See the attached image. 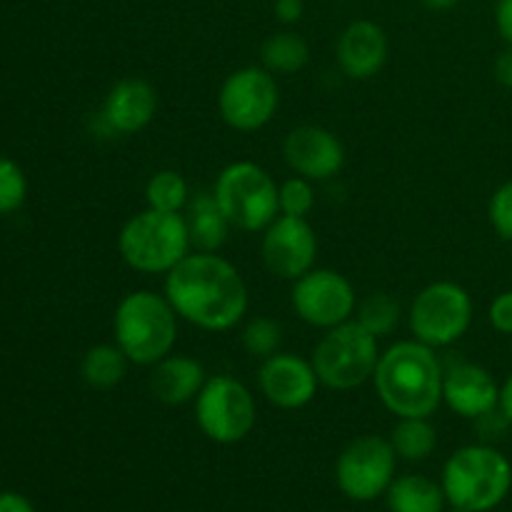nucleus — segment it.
<instances>
[{
    "mask_svg": "<svg viewBox=\"0 0 512 512\" xmlns=\"http://www.w3.org/2000/svg\"><path fill=\"white\" fill-rule=\"evenodd\" d=\"M260 58H263L265 70H270L273 75H293L308 65L310 48L298 33L285 30V33H275L265 40L260 48Z\"/></svg>",
    "mask_w": 512,
    "mask_h": 512,
    "instance_id": "nucleus-24",
    "label": "nucleus"
},
{
    "mask_svg": "<svg viewBox=\"0 0 512 512\" xmlns=\"http://www.w3.org/2000/svg\"><path fill=\"white\" fill-rule=\"evenodd\" d=\"M188 215H185V223H188L190 233V245L200 253H218L225 243H228L230 233V220L225 218V213L220 210L218 200L213 193H198L188 200L185 205Z\"/></svg>",
    "mask_w": 512,
    "mask_h": 512,
    "instance_id": "nucleus-20",
    "label": "nucleus"
},
{
    "mask_svg": "<svg viewBox=\"0 0 512 512\" xmlns=\"http://www.w3.org/2000/svg\"><path fill=\"white\" fill-rule=\"evenodd\" d=\"M388 60V35L373 20H353L338 38V63L348 78L370 80Z\"/></svg>",
    "mask_w": 512,
    "mask_h": 512,
    "instance_id": "nucleus-18",
    "label": "nucleus"
},
{
    "mask_svg": "<svg viewBox=\"0 0 512 512\" xmlns=\"http://www.w3.org/2000/svg\"><path fill=\"white\" fill-rule=\"evenodd\" d=\"M255 398L240 380L213 375L195 398V423L205 438L218 445H235L255 428Z\"/></svg>",
    "mask_w": 512,
    "mask_h": 512,
    "instance_id": "nucleus-9",
    "label": "nucleus"
},
{
    "mask_svg": "<svg viewBox=\"0 0 512 512\" xmlns=\"http://www.w3.org/2000/svg\"><path fill=\"white\" fill-rule=\"evenodd\" d=\"M408 323L415 340L430 348H448L468 333L473 323V298L463 285L450 280L430 283L415 295Z\"/></svg>",
    "mask_w": 512,
    "mask_h": 512,
    "instance_id": "nucleus-8",
    "label": "nucleus"
},
{
    "mask_svg": "<svg viewBox=\"0 0 512 512\" xmlns=\"http://www.w3.org/2000/svg\"><path fill=\"white\" fill-rule=\"evenodd\" d=\"M205 368L190 355H173L153 365L150 393L165 405H185L198 398L205 385Z\"/></svg>",
    "mask_w": 512,
    "mask_h": 512,
    "instance_id": "nucleus-19",
    "label": "nucleus"
},
{
    "mask_svg": "<svg viewBox=\"0 0 512 512\" xmlns=\"http://www.w3.org/2000/svg\"><path fill=\"white\" fill-rule=\"evenodd\" d=\"M318 235L305 218L278 215L265 228L263 263L270 275L280 280H298L315 268Z\"/></svg>",
    "mask_w": 512,
    "mask_h": 512,
    "instance_id": "nucleus-13",
    "label": "nucleus"
},
{
    "mask_svg": "<svg viewBox=\"0 0 512 512\" xmlns=\"http://www.w3.org/2000/svg\"><path fill=\"white\" fill-rule=\"evenodd\" d=\"M500 410H503V415L512 425V373L508 375V380L500 385Z\"/></svg>",
    "mask_w": 512,
    "mask_h": 512,
    "instance_id": "nucleus-36",
    "label": "nucleus"
},
{
    "mask_svg": "<svg viewBox=\"0 0 512 512\" xmlns=\"http://www.w3.org/2000/svg\"><path fill=\"white\" fill-rule=\"evenodd\" d=\"M390 445L398 458L418 463L430 458L438 448V430L433 428L430 418H400L390 433Z\"/></svg>",
    "mask_w": 512,
    "mask_h": 512,
    "instance_id": "nucleus-23",
    "label": "nucleus"
},
{
    "mask_svg": "<svg viewBox=\"0 0 512 512\" xmlns=\"http://www.w3.org/2000/svg\"><path fill=\"white\" fill-rule=\"evenodd\" d=\"M443 400L460 418L478 420L500 408V385L483 365L460 360L445 370Z\"/></svg>",
    "mask_w": 512,
    "mask_h": 512,
    "instance_id": "nucleus-16",
    "label": "nucleus"
},
{
    "mask_svg": "<svg viewBox=\"0 0 512 512\" xmlns=\"http://www.w3.org/2000/svg\"><path fill=\"white\" fill-rule=\"evenodd\" d=\"M280 93L273 73L248 65L225 78L218 95V108L225 123L240 133L265 128L278 113Z\"/></svg>",
    "mask_w": 512,
    "mask_h": 512,
    "instance_id": "nucleus-11",
    "label": "nucleus"
},
{
    "mask_svg": "<svg viewBox=\"0 0 512 512\" xmlns=\"http://www.w3.org/2000/svg\"><path fill=\"white\" fill-rule=\"evenodd\" d=\"M440 485L453 508L490 512L508 498L512 465L493 445H465L448 458Z\"/></svg>",
    "mask_w": 512,
    "mask_h": 512,
    "instance_id": "nucleus-4",
    "label": "nucleus"
},
{
    "mask_svg": "<svg viewBox=\"0 0 512 512\" xmlns=\"http://www.w3.org/2000/svg\"><path fill=\"white\" fill-rule=\"evenodd\" d=\"M185 215L143 210L123 225L118 250L125 265L145 275H168L190 253Z\"/></svg>",
    "mask_w": 512,
    "mask_h": 512,
    "instance_id": "nucleus-5",
    "label": "nucleus"
},
{
    "mask_svg": "<svg viewBox=\"0 0 512 512\" xmlns=\"http://www.w3.org/2000/svg\"><path fill=\"white\" fill-rule=\"evenodd\" d=\"M278 185L258 163L238 160L223 168L213 185V195L233 228L245 233L265 230L280 215Z\"/></svg>",
    "mask_w": 512,
    "mask_h": 512,
    "instance_id": "nucleus-6",
    "label": "nucleus"
},
{
    "mask_svg": "<svg viewBox=\"0 0 512 512\" xmlns=\"http://www.w3.org/2000/svg\"><path fill=\"white\" fill-rule=\"evenodd\" d=\"M28 180L15 160L0 158V215L15 213L25 203Z\"/></svg>",
    "mask_w": 512,
    "mask_h": 512,
    "instance_id": "nucleus-29",
    "label": "nucleus"
},
{
    "mask_svg": "<svg viewBox=\"0 0 512 512\" xmlns=\"http://www.w3.org/2000/svg\"><path fill=\"white\" fill-rule=\"evenodd\" d=\"M493 73H495V80H498L503 88L512 90V45H508V48L498 55Z\"/></svg>",
    "mask_w": 512,
    "mask_h": 512,
    "instance_id": "nucleus-34",
    "label": "nucleus"
},
{
    "mask_svg": "<svg viewBox=\"0 0 512 512\" xmlns=\"http://www.w3.org/2000/svg\"><path fill=\"white\" fill-rule=\"evenodd\" d=\"M400 318H403V310L400 303L388 293H373L358 305V323L368 330L375 338H388L398 330Z\"/></svg>",
    "mask_w": 512,
    "mask_h": 512,
    "instance_id": "nucleus-26",
    "label": "nucleus"
},
{
    "mask_svg": "<svg viewBox=\"0 0 512 512\" xmlns=\"http://www.w3.org/2000/svg\"><path fill=\"white\" fill-rule=\"evenodd\" d=\"M158 113V93L143 78H123L110 88L103 105V123L113 133L133 135L148 128Z\"/></svg>",
    "mask_w": 512,
    "mask_h": 512,
    "instance_id": "nucleus-17",
    "label": "nucleus"
},
{
    "mask_svg": "<svg viewBox=\"0 0 512 512\" xmlns=\"http://www.w3.org/2000/svg\"><path fill=\"white\" fill-rule=\"evenodd\" d=\"M145 200L148 208L163 210V213H180L188 205L190 190L178 170H158L150 175L145 185Z\"/></svg>",
    "mask_w": 512,
    "mask_h": 512,
    "instance_id": "nucleus-25",
    "label": "nucleus"
},
{
    "mask_svg": "<svg viewBox=\"0 0 512 512\" xmlns=\"http://www.w3.org/2000/svg\"><path fill=\"white\" fill-rule=\"evenodd\" d=\"M128 355L118 345H95L83 355L80 375L95 390H110L128 375Z\"/></svg>",
    "mask_w": 512,
    "mask_h": 512,
    "instance_id": "nucleus-22",
    "label": "nucleus"
},
{
    "mask_svg": "<svg viewBox=\"0 0 512 512\" xmlns=\"http://www.w3.org/2000/svg\"><path fill=\"white\" fill-rule=\"evenodd\" d=\"M318 373L310 360L293 353H275L263 360L258 373L260 393L280 410H300L318 395Z\"/></svg>",
    "mask_w": 512,
    "mask_h": 512,
    "instance_id": "nucleus-14",
    "label": "nucleus"
},
{
    "mask_svg": "<svg viewBox=\"0 0 512 512\" xmlns=\"http://www.w3.org/2000/svg\"><path fill=\"white\" fill-rule=\"evenodd\" d=\"M293 310L313 328L330 330L348 323L358 308V298L343 273L330 268H313L293 280Z\"/></svg>",
    "mask_w": 512,
    "mask_h": 512,
    "instance_id": "nucleus-12",
    "label": "nucleus"
},
{
    "mask_svg": "<svg viewBox=\"0 0 512 512\" xmlns=\"http://www.w3.org/2000/svg\"><path fill=\"white\" fill-rule=\"evenodd\" d=\"M313 180L308 178H290L280 185L278 203L280 215H290V218H308L315 208V190Z\"/></svg>",
    "mask_w": 512,
    "mask_h": 512,
    "instance_id": "nucleus-28",
    "label": "nucleus"
},
{
    "mask_svg": "<svg viewBox=\"0 0 512 512\" xmlns=\"http://www.w3.org/2000/svg\"><path fill=\"white\" fill-rule=\"evenodd\" d=\"M488 320L498 333L510 335L512 338V290L495 295V300L490 303L488 310Z\"/></svg>",
    "mask_w": 512,
    "mask_h": 512,
    "instance_id": "nucleus-31",
    "label": "nucleus"
},
{
    "mask_svg": "<svg viewBox=\"0 0 512 512\" xmlns=\"http://www.w3.org/2000/svg\"><path fill=\"white\" fill-rule=\"evenodd\" d=\"M165 298L178 318L210 333L230 330L248 313V285L218 253H188L165 275Z\"/></svg>",
    "mask_w": 512,
    "mask_h": 512,
    "instance_id": "nucleus-1",
    "label": "nucleus"
},
{
    "mask_svg": "<svg viewBox=\"0 0 512 512\" xmlns=\"http://www.w3.org/2000/svg\"><path fill=\"white\" fill-rule=\"evenodd\" d=\"M385 498H388L390 512H443L448 503L443 485L425 475L395 478Z\"/></svg>",
    "mask_w": 512,
    "mask_h": 512,
    "instance_id": "nucleus-21",
    "label": "nucleus"
},
{
    "mask_svg": "<svg viewBox=\"0 0 512 512\" xmlns=\"http://www.w3.org/2000/svg\"><path fill=\"white\" fill-rule=\"evenodd\" d=\"M303 0H275V15L280 23H298L303 18Z\"/></svg>",
    "mask_w": 512,
    "mask_h": 512,
    "instance_id": "nucleus-33",
    "label": "nucleus"
},
{
    "mask_svg": "<svg viewBox=\"0 0 512 512\" xmlns=\"http://www.w3.org/2000/svg\"><path fill=\"white\" fill-rule=\"evenodd\" d=\"M378 360V338L370 335L358 320H348L325 330L310 363L325 388L355 390L373 378Z\"/></svg>",
    "mask_w": 512,
    "mask_h": 512,
    "instance_id": "nucleus-7",
    "label": "nucleus"
},
{
    "mask_svg": "<svg viewBox=\"0 0 512 512\" xmlns=\"http://www.w3.org/2000/svg\"><path fill=\"white\" fill-rule=\"evenodd\" d=\"M0 512H35V508L25 495L8 490V493H0Z\"/></svg>",
    "mask_w": 512,
    "mask_h": 512,
    "instance_id": "nucleus-35",
    "label": "nucleus"
},
{
    "mask_svg": "<svg viewBox=\"0 0 512 512\" xmlns=\"http://www.w3.org/2000/svg\"><path fill=\"white\" fill-rule=\"evenodd\" d=\"M115 345L135 365L168 358L178 340V313L170 300L153 290H135L120 300L113 318Z\"/></svg>",
    "mask_w": 512,
    "mask_h": 512,
    "instance_id": "nucleus-3",
    "label": "nucleus"
},
{
    "mask_svg": "<svg viewBox=\"0 0 512 512\" xmlns=\"http://www.w3.org/2000/svg\"><path fill=\"white\" fill-rule=\"evenodd\" d=\"M488 218L495 233L505 243H512V178L505 180L493 193V198L488 203Z\"/></svg>",
    "mask_w": 512,
    "mask_h": 512,
    "instance_id": "nucleus-30",
    "label": "nucleus"
},
{
    "mask_svg": "<svg viewBox=\"0 0 512 512\" xmlns=\"http://www.w3.org/2000/svg\"><path fill=\"white\" fill-rule=\"evenodd\" d=\"M443 363L435 348L400 340L378 360L373 383L385 408L398 418H430L443 403Z\"/></svg>",
    "mask_w": 512,
    "mask_h": 512,
    "instance_id": "nucleus-2",
    "label": "nucleus"
},
{
    "mask_svg": "<svg viewBox=\"0 0 512 512\" xmlns=\"http://www.w3.org/2000/svg\"><path fill=\"white\" fill-rule=\"evenodd\" d=\"M450 512H473V510H465V508H450Z\"/></svg>",
    "mask_w": 512,
    "mask_h": 512,
    "instance_id": "nucleus-38",
    "label": "nucleus"
},
{
    "mask_svg": "<svg viewBox=\"0 0 512 512\" xmlns=\"http://www.w3.org/2000/svg\"><path fill=\"white\" fill-rule=\"evenodd\" d=\"M240 340H243V348L250 355L265 360L278 353L280 343H283V328H280L278 320L268 318V315H255L243 328Z\"/></svg>",
    "mask_w": 512,
    "mask_h": 512,
    "instance_id": "nucleus-27",
    "label": "nucleus"
},
{
    "mask_svg": "<svg viewBox=\"0 0 512 512\" xmlns=\"http://www.w3.org/2000/svg\"><path fill=\"white\" fill-rule=\"evenodd\" d=\"M398 453L390 440L380 435H363L340 453L335 463V483L340 493L358 503H370L388 493L395 480Z\"/></svg>",
    "mask_w": 512,
    "mask_h": 512,
    "instance_id": "nucleus-10",
    "label": "nucleus"
},
{
    "mask_svg": "<svg viewBox=\"0 0 512 512\" xmlns=\"http://www.w3.org/2000/svg\"><path fill=\"white\" fill-rule=\"evenodd\" d=\"M423 3L428 5L430 10H438V13H443V10H453L460 0H423Z\"/></svg>",
    "mask_w": 512,
    "mask_h": 512,
    "instance_id": "nucleus-37",
    "label": "nucleus"
},
{
    "mask_svg": "<svg viewBox=\"0 0 512 512\" xmlns=\"http://www.w3.org/2000/svg\"><path fill=\"white\" fill-rule=\"evenodd\" d=\"M495 25L505 45H512V0H498L495 3Z\"/></svg>",
    "mask_w": 512,
    "mask_h": 512,
    "instance_id": "nucleus-32",
    "label": "nucleus"
},
{
    "mask_svg": "<svg viewBox=\"0 0 512 512\" xmlns=\"http://www.w3.org/2000/svg\"><path fill=\"white\" fill-rule=\"evenodd\" d=\"M283 158L293 173L308 180H330L343 170L345 148L335 133L320 125H300L283 143Z\"/></svg>",
    "mask_w": 512,
    "mask_h": 512,
    "instance_id": "nucleus-15",
    "label": "nucleus"
}]
</instances>
